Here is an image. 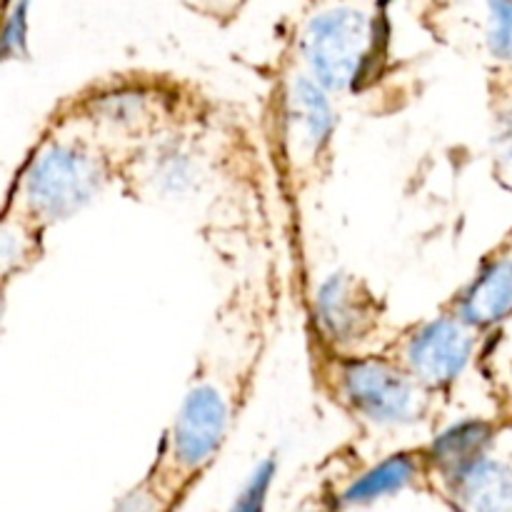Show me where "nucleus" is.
Here are the masks:
<instances>
[{
    "label": "nucleus",
    "instance_id": "423d86ee",
    "mask_svg": "<svg viewBox=\"0 0 512 512\" xmlns=\"http://www.w3.org/2000/svg\"><path fill=\"white\" fill-rule=\"evenodd\" d=\"M238 415V390L218 370L200 365L165 433L150 473L178 500L213 465Z\"/></svg>",
    "mask_w": 512,
    "mask_h": 512
},
{
    "label": "nucleus",
    "instance_id": "a211bd4d",
    "mask_svg": "<svg viewBox=\"0 0 512 512\" xmlns=\"http://www.w3.org/2000/svg\"><path fill=\"white\" fill-rule=\"evenodd\" d=\"M8 288L0 285V333H3V323H5V308H8Z\"/></svg>",
    "mask_w": 512,
    "mask_h": 512
},
{
    "label": "nucleus",
    "instance_id": "39448f33",
    "mask_svg": "<svg viewBox=\"0 0 512 512\" xmlns=\"http://www.w3.org/2000/svg\"><path fill=\"white\" fill-rule=\"evenodd\" d=\"M200 100L185 83L160 73H118L93 80L63 100L123 160L183 118Z\"/></svg>",
    "mask_w": 512,
    "mask_h": 512
},
{
    "label": "nucleus",
    "instance_id": "1a4fd4ad",
    "mask_svg": "<svg viewBox=\"0 0 512 512\" xmlns=\"http://www.w3.org/2000/svg\"><path fill=\"white\" fill-rule=\"evenodd\" d=\"M495 438L430 478L463 512H512V465L493 453Z\"/></svg>",
    "mask_w": 512,
    "mask_h": 512
},
{
    "label": "nucleus",
    "instance_id": "6e6552de",
    "mask_svg": "<svg viewBox=\"0 0 512 512\" xmlns=\"http://www.w3.org/2000/svg\"><path fill=\"white\" fill-rule=\"evenodd\" d=\"M478 333L443 305L430 318L398 328L383 353L408 370L423 388L445 398L473 363Z\"/></svg>",
    "mask_w": 512,
    "mask_h": 512
},
{
    "label": "nucleus",
    "instance_id": "f3484780",
    "mask_svg": "<svg viewBox=\"0 0 512 512\" xmlns=\"http://www.w3.org/2000/svg\"><path fill=\"white\" fill-rule=\"evenodd\" d=\"M493 145L500 170L512 178V100L500 105L498 113H495Z\"/></svg>",
    "mask_w": 512,
    "mask_h": 512
},
{
    "label": "nucleus",
    "instance_id": "f257e3e1",
    "mask_svg": "<svg viewBox=\"0 0 512 512\" xmlns=\"http://www.w3.org/2000/svg\"><path fill=\"white\" fill-rule=\"evenodd\" d=\"M120 183V158L60 100L45 120L8 195V208L48 233Z\"/></svg>",
    "mask_w": 512,
    "mask_h": 512
},
{
    "label": "nucleus",
    "instance_id": "0eeeda50",
    "mask_svg": "<svg viewBox=\"0 0 512 512\" xmlns=\"http://www.w3.org/2000/svg\"><path fill=\"white\" fill-rule=\"evenodd\" d=\"M313 343L338 355L383 353L398 328L388 303L360 275L340 270L323 280L313 298Z\"/></svg>",
    "mask_w": 512,
    "mask_h": 512
},
{
    "label": "nucleus",
    "instance_id": "7ed1b4c3",
    "mask_svg": "<svg viewBox=\"0 0 512 512\" xmlns=\"http://www.w3.org/2000/svg\"><path fill=\"white\" fill-rule=\"evenodd\" d=\"M268 115L275 168L285 190L303 198L333 173L338 100L293 60L280 73Z\"/></svg>",
    "mask_w": 512,
    "mask_h": 512
},
{
    "label": "nucleus",
    "instance_id": "9d476101",
    "mask_svg": "<svg viewBox=\"0 0 512 512\" xmlns=\"http://www.w3.org/2000/svg\"><path fill=\"white\" fill-rule=\"evenodd\" d=\"M443 305L475 330H488L508 318L512 313V253L488 255L473 278Z\"/></svg>",
    "mask_w": 512,
    "mask_h": 512
},
{
    "label": "nucleus",
    "instance_id": "ddd939ff",
    "mask_svg": "<svg viewBox=\"0 0 512 512\" xmlns=\"http://www.w3.org/2000/svg\"><path fill=\"white\" fill-rule=\"evenodd\" d=\"M488 18L483 28L485 53L512 68V0H488Z\"/></svg>",
    "mask_w": 512,
    "mask_h": 512
},
{
    "label": "nucleus",
    "instance_id": "20e7f679",
    "mask_svg": "<svg viewBox=\"0 0 512 512\" xmlns=\"http://www.w3.org/2000/svg\"><path fill=\"white\" fill-rule=\"evenodd\" d=\"M313 373L335 408L370 428L423 425L440 400L385 353L338 355L313 345Z\"/></svg>",
    "mask_w": 512,
    "mask_h": 512
},
{
    "label": "nucleus",
    "instance_id": "dca6fc26",
    "mask_svg": "<svg viewBox=\"0 0 512 512\" xmlns=\"http://www.w3.org/2000/svg\"><path fill=\"white\" fill-rule=\"evenodd\" d=\"M270 480H273V463H270V460H265V463L255 470L253 478L248 480V485H245L243 493L238 495V500H235V508L230 512H263Z\"/></svg>",
    "mask_w": 512,
    "mask_h": 512
},
{
    "label": "nucleus",
    "instance_id": "2eb2a0df",
    "mask_svg": "<svg viewBox=\"0 0 512 512\" xmlns=\"http://www.w3.org/2000/svg\"><path fill=\"white\" fill-rule=\"evenodd\" d=\"M28 8L30 0H15L5 13L0 23V63L28 55Z\"/></svg>",
    "mask_w": 512,
    "mask_h": 512
},
{
    "label": "nucleus",
    "instance_id": "f8f14e48",
    "mask_svg": "<svg viewBox=\"0 0 512 512\" xmlns=\"http://www.w3.org/2000/svg\"><path fill=\"white\" fill-rule=\"evenodd\" d=\"M45 255V230L5 205L0 210V285L33 270Z\"/></svg>",
    "mask_w": 512,
    "mask_h": 512
},
{
    "label": "nucleus",
    "instance_id": "4468645a",
    "mask_svg": "<svg viewBox=\"0 0 512 512\" xmlns=\"http://www.w3.org/2000/svg\"><path fill=\"white\" fill-rule=\"evenodd\" d=\"M178 503L180 500L153 473H148L115 503L113 512H173Z\"/></svg>",
    "mask_w": 512,
    "mask_h": 512
},
{
    "label": "nucleus",
    "instance_id": "f03ea898",
    "mask_svg": "<svg viewBox=\"0 0 512 512\" xmlns=\"http://www.w3.org/2000/svg\"><path fill=\"white\" fill-rule=\"evenodd\" d=\"M293 60L338 103L388 100V88H408L403 65L390 58L383 13L363 0H328L295 30Z\"/></svg>",
    "mask_w": 512,
    "mask_h": 512
},
{
    "label": "nucleus",
    "instance_id": "9b49d317",
    "mask_svg": "<svg viewBox=\"0 0 512 512\" xmlns=\"http://www.w3.org/2000/svg\"><path fill=\"white\" fill-rule=\"evenodd\" d=\"M418 485H428V463H425L423 448L420 450H405V453H395L370 468L368 473L360 475L343 495L340 503L345 508L350 505H365L373 500L385 498V495L400 493L405 488H418Z\"/></svg>",
    "mask_w": 512,
    "mask_h": 512
}]
</instances>
